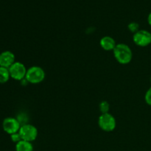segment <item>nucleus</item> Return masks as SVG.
<instances>
[{
	"mask_svg": "<svg viewBox=\"0 0 151 151\" xmlns=\"http://www.w3.org/2000/svg\"><path fill=\"white\" fill-rule=\"evenodd\" d=\"M113 52L115 59L121 64H128L132 60V50L127 44H117Z\"/></svg>",
	"mask_w": 151,
	"mask_h": 151,
	"instance_id": "obj_1",
	"label": "nucleus"
},
{
	"mask_svg": "<svg viewBox=\"0 0 151 151\" xmlns=\"http://www.w3.org/2000/svg\"><path fill=\"white\" fill-rule=\"evenodd\" d=\"M45 75V72L42 68L38 66H33L27 69L25 79L32 84H38L44 81Z\"/></svg>",
	"mask_w": 151,
	"mask_h": 151,
	"instance_id": "obj_2",
	"label": "nucleus"
},
{
	"mask_svg": "<svg viewBox=\"0 0 151 151\" xmlns=\"http://www.w3.org/2000/svg\"><path fill=\"white\" fill-rule=\"evenodd\" d=\"M98 125L103 131L111 132L116 128V119L110 113L102 114L98 119Z\"/></svg>",
	"mask_w": 151,
	"mask_h": 151,
	"instance_id": "obj_3",
	"label": "nucleus"
},
{
	"mask_svg": "<svg viewBox=\"0 0 151 151\" xmlns=\"http://www.w3.org/2000/svg\"><path fill=\"white\" fill-rule=\"evenodd\" d=\"M19 133L22 140L30 142L35 141L38 137V129L31 124H24L22 125Z\"/></svg>",
	"mask_w": 151,
	"mask_h": 151,
	"instance_id": "obj_4",
	"label": "nucleus"
},
{
	"mask_svg": "<svg viewBox=\"0 0 151 151\" xmlns=\"http://www.w3.org/2000/svg\"><path fill=\"white\" fill-rule=\"evenodd\" d=\"M26 66L21 62H15L10 68H9V72H10V78L16 81H22L25 79L27 74Z\"/></svg>",
	"mask_w": 151,
	"mask_h": 151,
	"instance_id": "obj_5",
	"label": "nucleus"
},
{
	"mask_svg": "<svg viewBox=\"0 0 151 151\" xmlns=\"http://www.w3.org/2000/svg\"><path fill=\"white\" fill-rule=\"evenodd\" d=\"M133 41L139 47H147L151 44V33L145 29H139L134 34Z\"/></svg>",
	"mask_w": 151,
	"mask_h": 151,
	"instance_id": "obj_6",
	"label": "nucleus"
},
{
	"mask_svg": "<svg viewBox=\"0 0 151 151\" xmlns=\"http://www.w3.org/2000/svg\"><path fill=\"white\" fill-rule=\"evenodd\" d=\"M21 126L19 121L14 117L5 118L2 122L3 130L10 135L19 132Z\"/></svg>",
	"mask_w": 151,
	"mask_h": 151,
	"instance_id": "obj_7",
	"label": "nucleus"
},
{
	"mask_svg": "<svg viewBox=\"0 0 151 151\" xmlns=\"http://www.w3.org/2000/svg\"><path fill=\"white\" fill-rule=\"evenodd\" d=\"M15 55L10 51L0 53V66L9 69L15 63Z\"/></svg>",
	"mask_w": 151,
	"mask_h": 151,
	"instance_id": "obj_8",
	"label": "nucleus"
},
{
	"mask_svg": "<svg viewBox=\"0 0 151 151\" xmlns=\"http://www.w3.org/2000/svg\"><path fill=\"white\" fill-rule=\"evenodd\" d=\"M100 47L106 51H113L116 46L115 40L109 35L103 37L100 41Z\"/></svg>",
	"mask_w": 151,
	"mask_h": 151,
	"instance_id": "obj_9",
	"label": "nucleus"
},
{
	"mask_svg": "<svg viewBox=\"0 0 151 151\" xmlns=\"http://www.w3.org/2000/svg\"><path fill=\"white\" fill-rule=\"evenodd\" d=\"M16 151H33V145L30 142L21 140L16 144Z\"/></svg>",
	"mask_w": 151,
	"mask_h": 151,
	"instance_id": "obj_10",
	"label": "nucleus"
},
{
	"mask_svg": "<svg viewBox=\"0 0 151 151\" xmlns=\"http://www.w3.org/2000/svg\"><path fill=\"white\" fill-rule=\"evenodd\" d=\"M10 78L9 69L0 66V83H5Z\"/></svg>",
	"mask_w": 151,
	"mask_h": 151,
	"instance_id": "obj_11",
	"label": "nucleus"
},
{
	"mask_svg": "<svg viewBox=\"0 0 151 151\" xmlns=\"http://www.w3.org/2000/svg\"><path fill=\"white\" fill-rule=\"evenodd\" d=\"M99 109H100V111L102 114H106L109 113V110H110V105L107 101L104 100L102 101L99 105Z\"/></svg>",
	"mask_w": 151,
	"mask_h": 151,
	"instance_id": "obj_12",
	"label": "nucleus"
},
{
	"mask_svg": "<svg viewBox=\"0 0 151 151\" xmlns=\"http://www.w3.org/2000/svg\"><path fill=\"white\" fill-rule=\"evenodd\" d=\"M128 29L134 34L139 30V25L137 22H131V23H130L128 24Z\"/></svg>",
	"mask_w": 151,
	"mask_h": 151,
	"instance_id": "obj_13",
	"label": "nucleus"
},
{
	"mask_svg": "<svg viewBox=\"0 0 151 151\" xmlns=\"http://www.w3.org/2000/svg\"><path fill=\"white\" fill-rule=\"evenodd\" d=\"M10 138H11V140L13 142H15L16 144V143H18L19 142H20L22 139V137H21L20 134H19V133H16V134H11L10 135Z\"/></svg>",
	"mask_w": 151,
	"mask_h": 151,
	"instance_id": "obj_14",
	"label": "nucleus"
},
{
	"mask_svg": "<svg viewBox=\"0 0 151 151\" xmlns=\"http://www.w3.org/2000/svg\"><path fill=\"white\" fill-rule=\"evenodd\" d=\"M145 100L146 103L149 106H151V86L147 90V92L145 93Z\"/></svg>",
	"mask_w": 151,
	"mask_h": 151,
	"instance_id": "obj_15",
	"label": "nucleus"
},
{
	"mask_svg": "<svg viewBox=\"0 0 151 151\" xmlns=\"http://www.w3.org/2000/svg\"><path fill=\"white\" fill-rule=\"evenodd\" d=\"M147 22H148V24L151 26V13L148 15V17H147Z\"/></svg>",
	"mask_w": 151,
	"mask_h": 151,
	"instance_id": "obj_16",
	"label": "nucleus"
},
{
	"mask_svg": "<svg viewBox=\"0 0 151 151\" xmlns=\"http://www.w3.org/2000/svg\"><path fill=\"white\" fill-rule=\"evenodd\" d=\"M150 82H151V78H150Z\"/></svg>",
	"mask_w": 151,
	"mask_h": 151,
	"instance_id": "obj_17",
	"label": "nucleus"
}]
</instances>
